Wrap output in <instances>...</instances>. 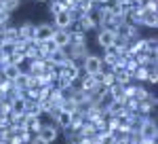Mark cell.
Here are the masks:
<instances>
[{
  "mask_svg": "<svg viewBox=\"0 0 158 144\" xmlns=\"http://www.w3.org/2000/svg\"><path fill=\"white\" fill-rule=\"evenodd\" d=\"M95 2H97L99 7H103V4H108V0H95Z\"/></svg>",
  "mask_w": 158,
  "mask_h": 144,
  "instance_id": "obj_22",
  "label": "cell"
},
{
  "mask_svg": "<svg viewBox=\"0 0 158 144\" xmlns=\"http://www.w3.org/2000/svg\"><path fill=\"white\" fill-rule=\"evenodd\" d=\"M146 51L158 53V38H156V36H150V38H146Z\"/></svg>",
  "mask_w": 158,
  "mask_h": 144,
  "instance_id": "obj_19",
  "label": "cell"
},
{
  "mask_svg": "<svg viewBox=\"0 0 158 144\" xmlns=\"http://www.w3.org/2000/svg\"><path fill=\"white\" fill-rule=\"evenodd\" d=\"M25 115H27V117H40V115H42L40 104H38L36 100H27V104H25Z\"/></svg>",
  "mask_w": 158,
  "mask_h": 144,
  "instance_id": "obj_16",
  "label": "cell"
},
{
  "mask_svg": "<svg viewBox=\"0 0 158 144\" xmlns=\"http://www.w3.org/2000/svg\"><path fill=\"white\" fill-rule=\"evenodd\" d=\"M141 28H152V30H156L158 28L156 11H143L141 13Z\"/></svg>",
  "mask_w": 158,
  "mask_h": 144,
  "instance_id": "obj_12",
  "label": "cell"
},
{
  "mask_svg": "<svg viewBox=\"0 0 158 144\" xmlns=\"http://www.w3.org/2000/svg\"><path fill=\"white\" fill-rule=\"evenodd\" d=\"M30 144H47V142H44L38 133H34V136H32V140H30Z\"/></svg>",
  "mask_w": 158,
  "mask_h": 144,
  "instance_id": "obj_21",
  "label": "cell"
},
{
  "mask_svg": "<svg viewBox=\"0 0 158 144\" xmlns=\"http://www.w3.org/2000/svg\"><path fill=\"white\" fill-rule=\"evenodd\" d=\"M0 2H2V4H4V2H6V0H0Z\"/></svg>",
  "mask_w": 158,
  "mask_h": 144,
  "instance_id": "obj_26",
  "label": "cell"
},
{
  "mask_svg": "<svg viewBox=\"0 0 158 144\" xmlns=\"http://www.w3.org/2000/svg\"><path fill=\"white\" fill-rule=\"evenodd\" d=\"M158 0H143V11H156Z\"/></svg>",
  "mask_w": 158,
  "mask_h": 144,
  "instance_id": "obj_20",
  "label": "cell"
},
{
  "mask_svg": "<svg viewBox=\"0 0 158 144\" xmlns=\"http://www.w3.org/2000/svg\"><path fill=\"white\" fill-rule=\"evenodd\" d=\"M19 74H21V68H19V66H13V64H4V66H2V76H4L6 81H11V83Z\"/></svg>",
  "mask_w": 158,
  "mask_h": 144,
  "instance_id": "obj_14",
  "label": "cell"
},
{
  "mask_svg": "<svg viewBox=\"0 0 158 144\" xmlns=\"http://www.w3.org/2000/svg\"><path fill=\"white\" fill-rule=\"evenodd\" d=\"M19 9H21V0H6V2H4V11L11 13V15L17 13Z\"/></svg>",
  "mask_w": 158,
  "mask_h": 144,
  "instance_id": "obj_18",
  "label": "cell"
},
{
  "mask_svg": "<svg viewBox=\"0 0 158 144\" xmlns=\"http://www.w3.org/2000/svg\"><path fill=\"white\" fill-rule=\"evenodd\" d=\"M139 136L143 140H158V123L156 119H146L139 127Z\"/></svg>",
  "mask_w": 158,
  "mask_h": 144,
  "instance_id": "obj_3",
  "label": "cell"
},
{
  "mask_svg": "<svg viewBox=\"0 0 158 144\" xmlns=\"http://www.w3.org/2000/svg\"><path fill=\"white\" fill-rule=\"evenodd\" d=\"M59 133H61L59 129H57L53 123H49V125H42V127H40L38 136H40V138H42L47 144H55L57 140H59Z\"/></svg>",
  "mask_w": 158,
  "mask_h": 144,
  "instance_id": "obj_6",
  "label": "cell"
},
{
  "mask_svg": "<svg viewBox=\"0 0 158 144\" xmlns=\"http://www.w3.org/2000/svg\"><path fill=\"white\" fill-rule=\"evenodd\" d=\"M74 21H76V15L72 11H61L57 15H53V28L55 30H70Z\"/></svg>",
  "mask_w": 158,
  "mask_h": 144,
  "instance_id": "obj_2",
  "label": "cell"
},
{
  "mask_svg": "<svg viewBox=\"0 0 158 144\" xmlns=\"http://www.w3.org/2000/svg\"><path fill=\"white\" fill-rule=\"evenodd\" d=\"M25 104H27L25 96L23 93H17V96H13L11 100H9V112H11V115H23Z\"/></svg>",
  "mask_w": 158,
  "mask_h": 144,
  "instance_id": "obj_7",
  "label": "cell"
},
{
  "mask_svg": "<svg viewBox=\"0 0 158 144\" xmlns=\"http://www.w3.org/2000/svg\"><path fill=\"white\" fill-rule=\"evenodd\" d=\"M34 25L32 21H23V24L17 25V32H19V38L21 40H27V38H34Z\"/></svg>",
  "mask_w": 158,
  "mask_h": 144,
  "instance_id": "obj_13",
  "label": "cell"
},
{
  "mask_svg": "<svg viewBox=\"0 0 158 144\" xmlns=\"http://www.w3.org/2000/svg\"><path fill=\"white\" fill-rule=\"evenodd\" d=\"M0 144H11V142H9V140H2V142H0Z\"/></svg>",
  "mask_w": 158,
  "mask_h": 144,
  "instance_id": "obj_24",
  "label": "cell"
},
{
  "mask_svg": "<svg viewBox=\"0 0 158 144\" xmlns=\"http://www.w3.org/2000/svg\"><path fill=\"white\" fill-rule=\"evenodd\" d=\"M114 17H124L127 15V4L122 0H108V4H103Z\"/></svg>",
  "mask_w": 158,
  "mask_h": 144,
  "instance_id": "obj_9",
  "label": "cell"
},
{
  "mask_svg": "<svg viewBox=\"0 0 158 144\" xmlns=\"http://www.w3.org/2000/svg\"><path fill=\"white\" fill-rule=\"evenodd\" d=\"M103 70V60L101 55H95V53H89L85 60H82V74H91L95 76Z\"/></svg>",
  "mask_w": 158,
  "mask_h": 144,
  "instance_id": "obj_1",
  "label": "cell"
},
{
  "mask_svg": "<svg viewBox=\"0 0 158 144\" xmlns=\"http://www.w3.org/2000/svg\"><path fill=\"white\" fill-rule=\"evenodd\" d=\"M47 61H49L51 66H55V68H61V66H65V64L70 61V55H68L63 49H57L55 53H51L49 57H47Z\"/></svg>",
  "mask_w": 158,
  "mask_h": 144,
  "instance_id": "obj_8",
  "label": "cell"
},
{
  "mask_svg": "<svg viewBox=\"0 0 158 144\" xmlns=\"http://www.w3.org/2000/svg\"><path fill=\"white\" fill-rule=\"evenodd\" d=\"M61 11H65V7H63V2L61 0H49V13H51V17L53 15H57V13Z\"/></svg>",
  "mask_w": 158,
  "mask_h": 144,
  "instance_id": "obj_17",
  "label": "cell"
},
{
  "mask_svg": "<svg viewBox=\"0 0 158 144\" xmlns=\"http://www.w3.org/2000/svg\"><path fill=\"white\" fill-rule=\"evenodd\" d=\"M53 34H55V28H53V24H36L34 25V40L36 43H44V40H49V38H53Z\"/></svg>",
  "mask_w": 158,
  "mask_h": 144,
  "instance_id": "obj_5",
  "label": "cell"
},
{
  "mask_svg": "<svg viewBox=\"0 0 158 144\" xmlns=\"http://www.w3.org/2000/svg\"><path fill=\"white\" fill-rule=\"evenodd\" d=\"M53 40H55V45L59 49H65L70 45V40H72V34H70V30H55Z\"/></svg>",
  "mask_w": 158,
  "mask_h": 144,
  "instance_id": "obj_10",
  "label": "cell"
},
{
  "mask_svg": "<svg viewBox=\"0 0 158 144\" xmlns=\"http://www.w3.org/2000/svg\"><path fill=\"white\" fill-rule=\"evenodd\" d=\"M55 125H57V129H59V132H65V129H70V125H72V112H65V110H61L59 115L55 117Z\"/></svg>",
  "mask_w": 158,
  "mask_h": 144,
  "instance_id": "obj_11",
  "label": "cell"
},
{
  "mask_svg": "<svg viewBox=\"0 0 158 144\" xmlns=\"http://www.w3.org/2000/svg\"><path fill=\"white\" fill-rule=\"evenodd\" d=\"M116 38V30L114 28H97V36H95V43H97L101 49L110 47Z\"/></svg>",
  "mask_w": 158,
  "mask_h": 144,
  "instance_id": "obj_4",
  "label": "cell"
},
{
  "mask_svg": "<svg viewBox=\"0 0 158 144\" xmlns=\"http://www.w3.org/2000/svg\"><path fill=\"white\" fill-rule=\"evenodd\" d=\"M34 2H38V4H44V2H49V0H34Z\"/></svg>",
  "mask_w": 158,
  "mask_h": 144,
  "instance_id": "obj_23",
  "label": "cell"
},
{
  "mask_svg": "<svg viewBox=\"0 0 158 144\" xmlns=\"http://www.w3.org/2000/svg\"><path fill=\"white\" fill-rule=\"evenodd\" d=\"M27 85H30V74H27V72H21V74L13 81V89H15L17 93H21L23 89H27Z\"/></svg>",
  "mask_w": 158,
  "mask_h": 144,
  "instance_id": "obj_15",
  "label": "cell"
},
{
  "mask_svg": "<svg viewBox=\"0 0 158 144\" xmlns=\"http://www.w3.org/2000/svg\"><path fill=\"white\" fill-rule=\"evenodd\" d=\"M0 11H4V4H2V2H0Z\"/></svg>",
  "mask_w": 158,
  "mask_h": 144,
  "instance_id": "obj_25",
  "label": "cell"
}]
</instances>
